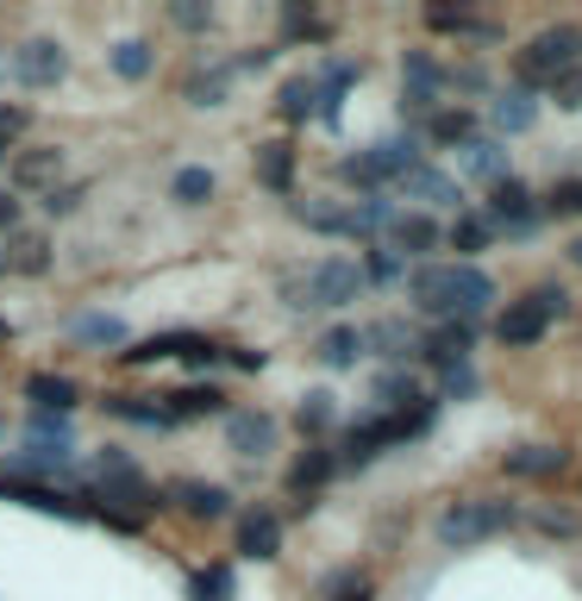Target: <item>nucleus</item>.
Returning a JSON list of instances; mask_svg holds the SVG:
<instances>
[{"mask_svg": "<svg viewBox=\"0 0 582 601\" xmlns=\"http://www.w3.org/2000/svg\"><path fill=\"white\" fill-rule=\"evenodd\" d=\"M408 294L413 308L432 313L439 326L445 320H464V326H476L495 301H502V289H495V276L476 270V264H420V270L408 276Z\"/></svg>", "mask_w": 582, "mask_h": 601, "instance_id": "1", "label": "nucleus"}, {"mask_svg": "<svg viewBox=\"0 0 582 601\" xmlns=\"http://www.w3.org/2000/svg\"><path fill=\"white\" fill-rule=\"evenodd\" d=\"M357 294H364V270L351 257H320L313 270L282 276V301L289 308H351Z\"/></svg>", "mask_w": 582, "mask_h": 601, "instance_id": "2", "label": "nucleus"}, {"mask_svg": "<svg viewBox=\"0 0 582 601\" xmlns=\"http://www.w3.org/2000/svg\"><path fill=\"white\" fill-rule=\"evenodd\" d=\"M507 526H514V502L483 495V502H451L432 533H439V545L464 551V545H483V539H495V533H507Z\"/></svg>", "mask_w": 582, "mask_h": 601, "instance_id": "3", "label": "nucleus"}, {"mask_svg": "<svg viewBox=\"0 0 582 601\" xmlns=\"http://www.w3.org/2000/svg\"><path fill=\"white\" fill-rule=\"evenodd\" d=\"M576 51H582V32H576V25H551V32H539V39L520 51V88L570 76V69H576Z\"/></svg>", "mask_w": 582, "mask_h": 601, "instance_id": "4", "label": "nucleus"}, {"mask_svg": "<svg viewBox=\"0 0 582 601\" xmlns=\"http://www.w3.org/2000/svg\"><path fill=\"white\" fill-rule=\"evenodd\" d=\"M401 82H408V95H401V107L408 114H439V95L451 88V69L432 51H401Z\"/></svg>", "mask_w": 582, "mask_h": 601, "instance_id": "5", "label": "nucleus"}, {"mask_svg": "<svg viewBox=\"0 0 582 601\" xmlns=\"http://www.w3.org/2000/svg\"><path fill=\"white\" fill-rule=\"evenodd\" d=\"M483 219L495 226V233H507V238H532V233H539V219H545V207L532 201V189L502 182V189L483 201Z\"/></svg>", "mask_w": 582, "mask_h": 601, "instance_id": "6", "label": "nucleus"}, {"mask_svg": "<svg viewBox=\"0 0 582 601\" xmlns=\"http://www.w3.org/2000/svg\"><path fill=\"white\" fill-rule=\"evenodd\" d=\"M7 69H13L20 88H57V82L69 76V51H63L57 39H25L20 51L7 57Z\"/></svg>", "mask_w": 582, "mask_h": 601, "instance_id": "7", "label": "nucleus"}, {"mask_svg": "<svg viewBox=\"0 0 582 601\" xmlns=\"http://www.w3.org/2000/svg\"><path fill=\"white\" fill-rule=\"evenodd\" d=\"M126 364H163V357H188V364H219L226 351L219 345H207L201 332H157V339H144V345H132V351H119Z\"/></svg>", "mask_w": 582, "mask_h": 601, "instance_id": "8", "label": "nucleus"}, {"mask_svg": "<svg viewBox=\"0 0 582 601\" xmlns=\"http://www.w3.org/2000/svg\"><path fill=\"white\" fill-rule=\"evenodd\" d=\"M57 175H63V151L57 144H25V151L7 157V182H13V194H25V189L51 194L57 189Z\"/></svg>", "mask_w": 582, "mask_h": 601, "instance_id": "9", "label": "nucleus"}, {"mask_svg": "<svg viewBox=\"0 0 582 601\" xmlns=\"http://www.w3.org/2000/svg\"><path fill=\"white\" fill-rule=\"evenodd\" d=\"M276 439H282V427H276L263 408H233L226 414V446H233L238 458H270Z\"/></svg>", "mask_w": 582, "mask_h": 601, "instance_id": "10", "label": "nucleus"}, {"mask_svg": "<svg viewBox=\"0 0 582 601\" xmlns=\"http://www.w3.org/2000/svg\"><path fill=\"white\" fill-rule=\"evenodd\" d=\"M7 476H20V483H39V476H76V446H32L13 451L7 458Z\"/></svg>", "mask_w": 582, "mask_h": 601, "instance_id": "11", "label": "nucleus"}, {"mask_svg": "<svg viewBox=\"0 0 582 601\" xmlns=\"http://www.w3.org/2000/svg\"><path fill=\"white\" fill-rule=\"evenodd\" d=\"M376 245H388V251H401V257H432L439 245H445V226H439L432 214H395L388 238H376Z\"/></svg>", "mask_w": 582, "mask_h": 601, "instance_id": "12", "label": "nucleus"}, {"mask_svg": "<svg viewBox=\"0 0 582 601\" xmlns=\"http://www.w3.org/2000/svg\"><path fill=\"white\" fill-rule=\"evenodd\" d=\"M470 351H476V326H464V320H445V326L420 332V357H432L439 369L470 364Z\"/></svg>", "mask_w": 582, "mask_h": 601, "instance_id": "13", "label": "nucleus"}, {"mask_svg": "<svg viewBox=\"0 0 582 601\" xmlns=\"http://www.w3.org/2000/svg\"><path fill=\"white\" fill-rule=\"evenodd\" d=\"M238 551L257 564H270L276 551H282V514H270V507H251V514H238Z\"/></svg>", "mask_w": 582, "mask_h": 601, "instance_id": "14", "label": "nucleus"}, {"mask_svg": "<svg viewBox=\"0 0 582 601\" xmlns=\"http://www.w3.org/2000/svg\"><path fill=\"white\" fill-rule=\"evenodd\" d=\"M163 495H170L188 520H226V514H233V495H226L219 483H194L188 476V483H170Z\"/></svg>", "mask_w": 582, "mask_h": 601, "instance_id": "15", "label": "nucleus"}, {"mask_svg": "<svg viewBox=\"0 0 582 601\" xmlns=\"http://www.w3.org/2000/svg\"><path fill=\"white\" fill-rule=\"evenodd\" d=\"M294 219L301 226H313V233H326V238H364L357 233V201H294Z\"/></svg>", "mask_w": 582, "mask_h": 601, "instance_id": "16", "label": "nucleus"}, {"mask_svg": "<svg viewBox=\"0 0 582 601\" xmlns=\"http://www.w3.org/2000/svg\"><path fill=\"white\" fill-rule=\"evenodd\" d=\"M545 326H551V320H545V313L532 308V301H514V308H502V313H495V339H502V345H514V351L539 345V339H545Z\"/></svg>", "mask_w": 582, "mask_h": 601, "instance_id": "17", "label": "nucleus"}, {"mask_svg": "<svg viewBox=\"0 0 582 601\" xmlns=\"http://www.w3.org/2000/svg\"><path fill=\"white\" fill-rule=\"evenodd\" d=\"M163 408H170V420H214V414H233L226 408V388H214V383L175 388V395H163Z\"/></svg>", "mask_w": 582, "mask_h": 601, "instance_id": "18", "label": "nucleus"}, {"mask_svg": "<svg viewBox=\"0 0 582 601\" xmlns=\"http://www.w3.org/2000/svg\"><path fill=\"white\" fill-rule=\"evenodd\" d=\"M0 495H7V502L39 507V514H82L76 495H69V489H51V483H20V476H0Z\"/></svg>", "mask_w": 582, "mask_h": 601, "instance_id": "19", "label": "nucleus"}, {"mask_svg": "<svg viewBox=\"0 0 582 601\" xmlns=\"http://www.w3.org/2000/svg\"><path fill=\"white\" fill-rule=\"evenodd\" d=\"M401 194H413V201H427V214L432 207H451V201H464V189L451 182L445 170H432V163H420V170H408L401 182H395Z\"/></svg>", "mask_w": 582, "mask_h": 601, "instance_id": "20", "label": "nucleus"}, {"mask_svg": "<svg viewBox=\"0 0 582 601\" xmlns=\"http://www.w3.org/2000/svg\"><path fill=\"white\" fill-rule=\"evenodd\" d=\"M226 95H233V63H201L182 82V100L188 107H226Z\"/></svg>", "mask_w": 582, "mask_h": 601, "instance_id": "21", "label": "nucleus"}, {"mask_svg": "<svg viewBox=\"0 0 582 601\" xmlns=\"http://www.w3.org/2000/svg\"><path fill=\"white\" fill-rule=\"evenodd\" d=\"M25 401H32V414H63V420H69V408H76V383L57 376V369H39V376H25Z\"/></svg>", "mask_w": 582, "mask_h": 601, "instance_id": "22", "label": "nucleus"}, {"mask_svg": "<svg viewBox=\"0 0 582 601\" xmlns=\"http://www.w3.org/2000/svg\"><path fill=\"white\" fill-rule=\"evenodd\" d=\"M395 446V432H388L382 414H369V420H357V427L345 432V446H338V464H369L376 451Z\"/></svg>", "mask_w": 582, "mask_h": 601, "instance_id": "23", "label": "nucleus"}, {"mask_svg": "<svg viewBox=\"0 0 582 601\" xmlns=\"http://www.w3.org/2000/svg\"><path fill=\"white\" fill-rule=\"evenodd\" d=\"M332 476H338V451L332 446H308L301 458H294V470H289V489L294 495H313V489H326Z\"/></svg>", "mask_w": 582, "mask_h": 601, "instance_id": "24", "label": "nucleus"}, {"mask_svg": "<svg viewBox=\"0 0 582 601\" xmlns=\"http://www.w3.org/2000/svg\"><path fill=\"white\" fill-rule=\"evenodd\" d=\"M364 345H376V357H388V364L401 369L408 357H420V332L401 326V320H376V326L364 332Z\"/></svg>", "mask_w": 582, "mask_h": 601, "instance_id": "25", "label": "nucleus"}, {"mask_svg": "<svg viewBox=\"0 0 582 601\" xmlns=\"http://www.w3.org/2000/svg\"><path fill=\"white\" fill-rule=\"evenodd\" d=\"M251 170H257V182L270 194H289L294 189V144H257V157H251Z\"/></svg>", "mask_w": 582, "mask_h": 601, "instance_id": "26", "label": "nucleus"}, {"mask_svg": "<svg viewBox=\"0 0 582 601\" xmlns=\"http://www.w3.org/2000/svg\"><path fill=\"white\" fill-rule=\"evenodd\" d=\"M107 414L114 420H126V427H175L170 408H163V395H107Z\"/></svg>", "mask_w": 582, "mask_h": 601, "instance_id": "27", "label": "nucleus"}, {"mask_svg": "<svg viewBox=\"0 0 582 601\" xmlns=\"http://www.w3.org/2000/svg\"><path fill=\"white\" fill-rule=\"evenodd\" d=\"M488 119H495L502 132H532V119H539V100H532V88H507V95L488 100Z\"/></svg>", "mask_w": 582, "mask_h": 601, "instance_id": "28", "label": "nucleus"}, {"mask_svg": "<svg viewBox=\"0 0 582 601\" xmlns=\"http://www.w3.org/2000/svg\"><path fill=\"white\" fill-rule=\"evenodd\" d=\"M276 114L289 119V126L320 119V82H313V76H289V82H282V95H276Z\"/></svg>", "mask_w": 582, "mask_h": 601, "instance_id": "29", "label": "nucleus"}, {"mask_svg": "<svg viewBox=\"0 0 582 601\" xmlns=\"http://www.w3.org/2000/svg\"><path fill=\"white\" fill-rule=\"evenodd\" d=\"M0 257H7V270L13 276H44L51 270V238L44 233H13V245H7Z\"/></svg>", "mask_w": 582, "mask_h": 601, "instance_id": "30", "label": "nucleus"}, {"mask_svg": "<svg viewBox=\"0 0 582 601\" xmlns=\"http://www.w3.org/2000/svg\"><path fill=\"white\" fill-rule=\"evenodd\" d=\"M313 357H320L326 369H351L357 357H364V332H357V326H332V332H320Z\"/></svg>", "mask_w": 582, "mask_h": 601, "instance_id": "31", "label": "nucleus"}, {"mask_svg": "<svg viewBox=\"0 0 582 601\" xmlns=\"http://www.w3.org/2000/svg\"><path fill=\"white\" fill-rule=\"evenodd\" d=\"M464 175H476V182H495V189H502V182H507V151L495 144V138H470V144H464Z\"/></svg>", "mask_w": 582, "mask_h": 601, "instance_id": "32", "label": "nucleus"}, {"mask_svg": "<svg viewBox=\"0 0 582 601\" xmlns=\"http://www.w3.org/2000/svg\"><path fill=\"white\" fill-rule=\"evenodd\" d=\"M69 339L88 351H107V345H126V326H119L114 313H76L69 320Z\"/></svg>", "mask_w": 582, "mask_h": 601, "instance_id": "33", "label": "nucleus"}, {"mask_svg": "<svg viewBox=\"0 0 582 601\" xmlns=\"http://www.w3.org/2000/svg\"><path fill=\"white\" fill-rule=\"evenodd\" d=\"M107 69H114L119 82H144L157 69V51L144 39H126V44H114V51H107Z\"/></svg>", "mask_w": 582, "mask_h": 601, "instance_id": "34", "label": "nucleus"}, {"mask_svg": "<svg viewBox=\"0 0 582 601\" xmlns=\"http://www.w3.org/2000/svg\"><path fill=\"white\" fill-rule=\"evenodd\" d=\"M420 401V383H413L408 369H382L376 376V414H408Z\"/></svg>", "mask_w": 582, "mask_h": 601, "instance_id": "35", "label": "nucleus"}, {"mask_svg": "<svg viewBox=\"0 0 582 601\" xmlns=\"http://www.w3.org/2000/svg\"><path fill=\"white\" fill-rule=\"evenodd\" d=\"M526 520L539 526V533H551V539H582V514L563 502H532L526 507Z\"/></svg>", "mask_w": 582, "mask_h": 601, "instance_id": "36", "label": "nucleus"}, {"mask_svg": "<svg viewBox=\"0 0 582 601\" xmlns=\"http://www.w3.org/2000/svg\"><path fill=\"white\" fill-rule=\"evenodd\" d=\"M432 32H457V39H502L495 20H476V13H451V7H427Z\"/></svg>", "mask_w": 582, "mask_h": 601, "instance_id": "37", "label": "nucleus"}, {"mask_svg": "<svg viewBox=\"0 0 582 601\" xmlns=\"http://www.w3.org/2000/svg\"><path fill=\"white\" fill-rule=\"evenodd\" d=\"M570 464L558 446H520V451H507V470L514 476H558V470Z\"/></svg>", "mask_w": 582, "mask_h": 601, "instance_id": "38", "label": "nucleus"}, {"mask_svg": "<svg viewBox=\"0 0 582 601\" xmlns=\"http://www.w3.org/2000/svg\"><path fill=\"white\" fill-rule=\"evenodd\" d=\"M214 170H207V163H188V170H175V182H170V194L175 201H182V207H207V201H214Z\"/></svg>", "mask_w": 582, "mask_h": 601, "instance_id": "39", "label": "nucleus"}, {"mask_svg": "<svg viewBox=\"0 0 582 601\" xmlns=\"http://www.w3.org/2000/svg\"><path fill=\"white\" fill-rule=\"evenodd\" d=\"M427 138H439V144H457V151H464L470 138H476V114H470V107H445V114L427 119Z\"/></svg>", "mask_w": 582, "mask_h": 601, "instance_id": "40", "label": "nucleus"}, {"mask_svg": "<svg viewBox=\"0 0 582 601\" xmlns=\"http://www.w3.org/2000/svg\"><path fill=\"white\" fill-rule=\"evenodd\" d=\"M332 420H338V401H332L326 388L301 395V408H294V427H301V432H313V439H320V432H332Z\"/></svg>", "mask_w": 582, "mask_h": 601, "instance_id": "41", "label": "nucleus"}, {"mask_svg": "<svg viewBox=\"0 0 582 601\" xmlns=\"http://www.w3.org/2000/svg\"><path fill=\"white\" fill-rule=\"evenodd\" d=\"M495 238H502V233H495V226H488L483 214H464V219H457V226H451V245H457V251H464V257L488 251Z\"/></svg>", "mask_w": 582, "mask_h": 601, "instance_id": "42", "label": "nucleus"}, {"mask_svg": "<svg viewBox=\"0 0 582 601\" xmlns=\"http://www.w3.org/2000/svg\"><path fill=\"white\" fill-rule=\"evenodd\" d=\"M357 270H364V282H401V276H408V257L388 251V245H369V257Z\"/></svg>", "mask_w": 582, "mask_h": 601, "instance_id": "43", "label": "nucleus"}, {"mask_svg": "<svg viewBox=\"0 0 582 601\" xmlns=\"http://www.w3.org/2000/svg\"><path fill=\"white\" fill-rule=\"evenodd\" d=\"M326 601H369V577H357V570H338V577H326V589H320Z\"/></svg>", "mask_w": 582, "mask_h": 601, "instance_id": "44", "label": "nucleus"}, {"mask_svg": "<svg viewBox=\"0 0 582 601\" xmlns=\"http://www.w3.org/2000/svg\"><path fill=\"white\" fill-rule=\"evenodd\" d=\"M32 446H76L63 414H32Z\"/></svg>", "mask_w": 582, "mask_h": 601, "instance_id": "45", "label": "nucleus"}, {"mask_svg": "<svg viewBox=\"0 0 582 601\" xmlns=\"http://www.w3.org/2000/svg\"><path fill=\"white\" fill-rule=\"evenodd\" d=\"M526 301H532V308H539L545 320H563V313H570V294H563L558 282H539V289L526 294Z\"/></svg>", "mask_w": 582, "mask_h": 601, "instance_id": "46", "label": "nucleus"}, {"mask_svg": "<svg viewBox=\"0 0 582 601\" xmlns=\"http://www.w3.org/2000/svg\"><path fill=\"white\" fill-rule=\"evenodd\" d=\"M545 214H558V219L582 214V182H558V189H551V201H545Z\"/></svg>", "mask_w": 582, "mask_h": 601, "instance_id": "47", "label": "nucleus"}, {"mask_svg": "<svg viewBox=\"0 0 582 601\" xmlns=\"http://www.w3.org/2000/svg\"><path fill=\"white\" fill-rule=\"evenodd\" d=\"M82 194H88V189H82V182H63V189H51V194H44V214H76V207H82Z\"/></svg>", "mask_w": 582, "mask_h": 601, "instance_id": "48", "label": "nucleus"}, {"mask_svg": "<svg viewBox=\"0 0 582 601\" xmlns=\"http://www.w3.org/2000/svg\"><path fill=\"white\" fill-rule=\"evenodd\" d=\"M170 20L182 25V32H207V25H214V7H170Z\"/></svg>", "mask_w": 582, "mask_h": 601, "instance_id": "49", "label": "nucleus"}, {"mask_svg": "<svg viewBox=\"0 0 582 601\" xmlns=\"http://www.w3.org/2000/svg\"><path fill=\"white\" fill-rule=\"evenodd\" d=\"M558 107H563V114H582V69L558 76Z\"/></svg>", "mask_w": 582, "mask_h": 601, "instance_id": "50", "label": "nucleus"}, {"mask_svg": "<svg viewBox=\"0 0 582 601\" xmlns=\"http://www.w3.org/2000/svg\"><path fill=\"white\" fill-rule=\"evenodd\" d=\"M451 82H457L464 95H488V69H483V63H464V69H451Z\"/></svg>", "mask_w": 582, "mask_h": 601, "instance_id": "51", "label": "nucleus"}, {"mask_svg": "<svg viewBox=\"0 0 582 601\" xmlns=\"http://www.w3.org/2000/svg\"><path fill=\"white\" fill-rule=\"evenodd\" d=\"M439 383H445V395H476V369H470V364L439 369Z\"/></svg>", "mask_w": 582, "mask_h": 601, "instance_id": "52", "label": "nucleus"}, {"mask_svg": "<svg viewBox=\"0 0 582 601\" xmlns=\"http://www.w3.org/2000/svg\"><path fill=\"white\" fill-rule=\"evenodd\" d=\"M25 132V107H0V144L13 151V138Z\"/></svg>", "mask_w": 582, "mask_h": 601, "instance_id": "53", "label": "nucleus"}, {"mask_svg": "<svg viewBox=\"0 0 582 601\" xmlns=\"http://www.w3.org/2000/svg\"><path fill=\"white\" fill-rule=\"evenodd\" d=\"M0 233H7V238L20 233V194H13V189H0Z\"/></svg>", "mask_w": 582, "mask_h": 601, "instance_id": "54", "label": "nucleus"}, {"mask_svg": "<svg viewBox=\"0 0 582 601\" xmlns=\"http://www.w3.org/2000/svg\"><path fill=\"white\" fill-rule=\"evenodd\" d=\"M570 264H576V270H582V238H576V245H570Z\"/></svg>", "mask_w": 582, "mask_h": 601, "instance_id": "55", "label": "nucleus"}, {"mask_svg": "<svg viewBox=\"0 0 582 601\" xmlns=\"http://www.w3.org/2000/svg\"><path fill=\"white\" fill-rule=\"evenodd\" d=\"M7 339H13V326H7V320H0V345H7Z\"/></svg>", "mask_w": 582, "mask_h": 601, "instance_id": "56", "label": "nucleus"}, {"mask_svg": "<svg viewBox=\"0 0 582 601\" xmlns=\"http://www.w3.org/2000/svg\"><path fill=\"white\" fill-rule=\"evenodd\" d=\"M0 276H7V257H0Z\"/></svg>", "mask_w": 582, "mask_h": 601, "instance_id": "57", "label": "nucleus"}, {"mask_svg": "<svg viewBox=\"0 0 582 601\" xmlns=\"http://www.w3.org/2000/svg\"><path fill=\"white\" fill-rule=\"evenodd\" d=\"M576 495H582V483H576Z\"/></svg>", "mask_w": 582, "mask_h": 601, "instance_id": "58", "label": "nucleus"}]
</instances>
